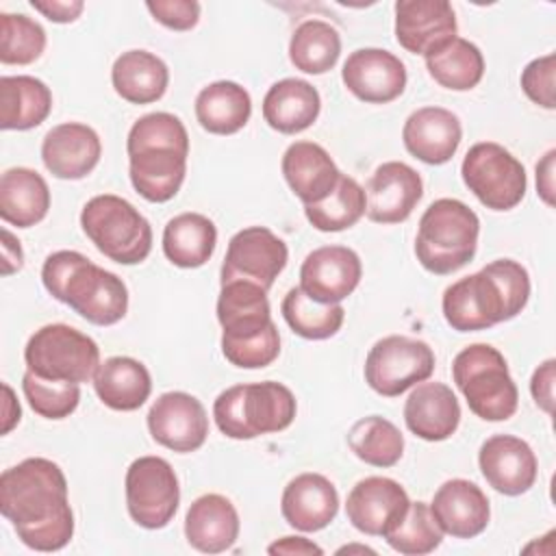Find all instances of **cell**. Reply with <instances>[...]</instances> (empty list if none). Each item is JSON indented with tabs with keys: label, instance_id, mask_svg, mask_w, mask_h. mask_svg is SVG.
<instances>
[{
	"label": "cell",
	"instance_id": "6da1fadb",
	"mask_svg": "<svg viewBox=\"0 0 556 556\" xmlns=\"http://www.w3.org/2000/svg\"><path fill=\"white\" fill-rule=\"evenodd\" d=\"M0 513L17 539L35 552H59L74 536V513L63 469L33 456L0 476Z\"/></svg>",
	"mask_w": 556,
	"mask_h": 556
},
{
	"label": "cell",
	"instance_id": "7a4b0ae2",
	"mask_svg": "<svg viewBox=\"0 0 556 556\" xmlns=\"http://www.w3.org/2000/svg\"><path fill=\"white\" fill-rule=\"evenodd\" d=\"M528 300V269L513 258H497L452 282L443 291L441 311L452 330L476 332L517 317Z\"/></svg>",
	"mask_w": 556,
	"mask_h": 556
},
{
	"label": "cell",
	"instance_id": "3957f363",
	"mask_svg": "<svg viewBox=\"0 0 556 556\" xmlns=\"http://www.w3.org/2000/svg\"><path fill=\"white\" fill-rule=\"evenodd\" d=\"M128 176L135 191L154 204L172 200L187 174L189 135L180 117L165 111L141 115L128 130Z\"/></svg>",
	"mask_w": 556,
	"mask_h": 556
},
{
	"label": "cell",
	"instance_id": "277c9868",
	"mask_svg": "<svg viewBox=\"0 0 556 556\" xmlns=\"http://www.w3.org/2000/svg\"><path fill=\"white\" fill-rule=\"evenodd\" d=\"M46 291L93 326H113L128 311L124 280L76 250L52 252L41 267Z\"/></svg>",
	"mask_w": 556,
	"mask_h": 556
},
{
	"label": "cell",
	"instance_id": "5b68a950",
	"mask_svg": "<svg viewBox=\"0 0 556 556\" xmlns=\"http://www.w3.org/2000/svg\"><path fill=\"white\" fill-rule=\"evenodd\" d=\"M478 237L480 219L476 211L456 198H439L419 219L415 256L426 271L447 276L476 256Z\"/></svg>",
	"mask_w": 556,
	"mask_h": 556
},
{
	"label": "cell",
	"instance_id": "8992f818",
	"mask_svg": "<svg viewBox=\"0 0 556 556\" xmlns=\"http://www.w3.org/2000/svg\"><path fill=\"white\" fill-rule=\"evenodd\" d=\"M295 413V395L274 380L228 387L213 402V419L219 432L237 441L280 432L293 424Z\"/></svg>",
	"mask_w": 556,
	"mask_h": 556
},
{
	"label": "cell",
	"instance_id": "52a82bcc",
	"mask_svg": "<svg viewBox=\"0 0 556 556\" xmlns=\"http://www.w3.org/2000/svg\"><path fill=\"white\" fill-rule=\"evenodd\" d=\"M452 378L476 417L506 421L517 413L519 391L497 348L489 343L463 348L452 361Z\"/></svg>",
	"mask_w": 556,
	"mask_h": 556
},
{
	"label": "cell",
	"instance_id": "ba28073f",
	"mask_svg": "<svg viewBox=\"0 0 556 556\" xmlns=\"http://www.w3.org/2000/svg\"><path fill=\"white\" fill-rule=\"evenodd\" d=\"M80 226L98 252L119 265L143 263L152 250L150 222L115 193L87 200L80 211Z\"/></svg>",
	"mask_w": 556,
	"mask_h": 556
},
{
	"label": "cell",
	"instance_id": "9c48e42d",
	"mask_svg": "<svg viewBox=\"0 0 556 556\" xmlns=\"http://www.w3.org/2000/svg\"><path fill=\"white\" fill-rule=\"evenodd\" d=\"M26 369L63 382H87L93 378L100 361L98 343L67 324H46L35 330L24 348Z\"/></svg>",
	"mask_w": 556,
	"mask_h": 556
},
{
	"label": "cell",
	"instance_id": "30bf717a",
	"mask_svg": "<svg viewBox=\"0 0 556 556\" xmlns=\"http://www.w3.org/2000/svg\"><path fill=\"white\" fill-rule=\"evenodd\" d=\"M460 176L465 187L491 211L515 208L528 189L521 161L495 141L473 143L460 163Z\"/></svg>",
	"mask_w": 556,
	"mask_h": 556
},
{
	"label": "cell",
	"instance_id": "8fae6325",
	"mask_svg": "<svg viewBox=\"0 0 556 556\" xmlns=\"http://www.w3.org/2000/svg\"><path fill=\"white\" fill-rule=\"evenodd\" d=\"M432 348L415 337L389 334L378 339L365 358V382L382 397H397L428 380L434 371Z\"/></svg>",
	"mask_w": 556,
	"mask_h": 556
},
{
	"label": "cell",
	"instance_id": "7c38bea8",
	"mask_svg": "<svg viewBox=\"0 0 556 556\" xmlns=\"http://www.w3.org/2000/svg\"><path fill=\"white\" fill-rule=\"evenodd\" d=\"M130 519L146 530L165 528L180 504V484L174 467L161 456L135 458L124 478Z\"/></svg>",
	"mask_w": 556,
	"mask_h": 556
},
{
	"label": "cell",
	"instance_id": "4fadbf2b",
	"mask_svg": "<svg viewBox=\"0 0 556 556\" xmlns=\"http://www.w3.org/2000/svg\"><path fill=\"white\" fill-rule=\"evenodd\" d=\"M287 261L289 248L278 235L265 226H248L230 237L219 282L248 280L269 291Z\"/></svg>",
	"mask_w": 556,
	"mask_h": 556
},
{
	"label": "cell",
	"instance_id": "5bb4252c",
	"mask_svg": "<svg viewBox=\"0 0 556 556\" xmlns=\"http://www.w3.org/2000/svg\"><path fill=\"white\" fill-rule=\"evenodd\" d=\"M150 437L178 454L195 452L208 437V415L204 404L185 391L161 393L148 410Z\"/></svg>",
	"mask_w": 556,
	"mask_h": 556
},
{
	"label": "cell",
	"instance_id": "9a60e30c",
	"mask_svg": "<svg viewBox=\"0 0 556 556\" xmlns=\"http://www.w3.org/2000/svg\"><path fill=\"white\" fill-rule=\"evenodd\" d=\"M341 80L354 98L367 104H387L404 93L408 76L404 63L393 52L358 48L348 54Z\"/></svg>",
	"mask_w": 556,
	"mask_h": 556
},
{
	"label": "cell",
	"instance_id": "2e32d148",
	"mask_svg": "<svg viewBox=\"0 0 556 556\" xmlns=\"http://www.w3.org/2000/svg\"><path fill=\"white\" fill-rule=\"evenodd\" d=\"M361 256L348 245H321L306 254L300 267V289L315 302L339 304L358 287Z\"/></svg>",
	"mask_w": 556,
	"mask_h": 556
},
{
	"label": "cell",
	"instance_id": "e0dca14e",
	"mask_svg": "<svg viewBox=\"0 0 556 556\" xmlns=\"http://www.w3.org/2000/svg\"><path fill=\"white\" fill-rule=\"evenodd\" d=\"M478 465L486 484L508 497L528 493L539 476L534 450L515 434L489 437L480 445Z\"/></svg>",
	"mask_w": 556,
	"mask_h": 556
},
{
	"label": "cell",
	"instance_id": "ac0fdd59",
	"mask_svg": "<svg viewBox=\"0 0 556 556\" xmlns=\"http://www.w3.org/2000/svg\"><path fill=\"white\" fill-rule=\"evenodd\" d=\"M408 504V493L397 480L387 476H367L348 493L345 515L358 532L384 536L406 513Z\"/></svg>",
	"mask_w": 556,
	"mask_h": 556
},
{
	"label": "cell",
	"instance_id": "d6986e66",
	"mask_svg": "<svg viewBox=\"0 0 556 556\" xmlns=\"http://www.w3.org/2000/svg\"><path fill=\"white\" fill-rule=\"evenodd\" d=\"M458 33L454 9L447 0H397L395 39L410 52L428 56Z\"/></svg>",
	"mask_w": 556,
	"mask_h": 556
},
{
	"label": "cell",
	"instance_id": "ffe728a7",
	"mask_svg": "<svg viewBox=\"0 0 556 556\" xmlns=\"http://www.w3.org/2000/svg\"><path fill=\"white\" fill-rule=\"evenodd\" d=\"M424 195V180L417 169L402 161H387L371 174L365 198V215L376 224L406 222Z\"/></svg>",
	"mask_w": 556,
	"mask_h": 556
},
{
	"label": "cell",
	"instance_id": "44dd1931",
	"mask_svg": "<svg viewBox=\"0 0 556 556\" xmlns=\"http://www.w3.org/2000/svg\"><path fill=\"white\" fill-rule=\"evenodd\" d=\"M102 156L98 132L80 122L52 126L41 141V161L46 169L61 180H80L89 176Z\"/></svg>",
	"mask_w": 556,
	"mask_h": 556
},
{
	"label": "cell",
	"instance_id": "7402d4cb",
	"mask_svg": "<svg viewBox=\"0 0 556 556\" xmlns=\"http://www.w3.org/2000/svg\"><path fill=\"white\" fill-rule=\"evenodd\" d=\"M430 513L443 534L454 539L482 534L491 519L489 497L476 482L465 478L445 480L432 495Z\"/></svg>",
	"mask_w": 556,
	"mask_h": 556
},
{
	"label": "cell",
	"instance_id": "603a6c76",
	"mask_svg": "<svg viewBox=\"0 0 556 556\" xmlns=\"http://www.w3.org/2000/svg\"><path fill=\"white\" fill-rule=\"evenodd\" d=\"M463 139V126L456 113L443 106H421L413 111L402 128V141L408 154L426 165L447 163Z\"/></svg>",
	"mask_w": 556,
	"mask_h": 556
},
{
	"label": "cell",
	"instance_id": "cb8c5ba5",
	"mask_svg": "<svg viewBox=\"0 0 556 556\" xmlns=\"http://www.w3.org/2000/svg\"><path fill=\"white\" fill-rule=\"evenodd\" d=\"M280 513L285 521L300 532L324 530L339 513L337 486L321 473H298L282 491Z\"/></svg>",
	"mask_w": 556,
	"mask_h": 556
},
{
	"label": "cell",
	"instance_id": "d4e9b609",
	"mask_svg": "<svg viewBox=\"0 0 556 556\" xmlns=\"http://www.w3.org/2000/svg\"><path fill=\"white\" fill-rule=\"evenodd\" d=\"M406 428L430 443L450 439L460 424V404L443 382H419L404 402Z\"/></svg>",
	"mask_w": 556,
	"mask_h": 556
},
{
	"label": "cell",
	"instance_id": "484cf974",
	"mask_svg": "<svg viewBox=\"0 0 556 556\" xmlns=\"http://www.w3.org/2000/svg\"><path fill=\"white\" fill-rule=\"evenodd\" d=\"M239 513L235 504L219 493L195 497L185 515V539L202 554L230 549L239 539Z\"/></svg>",
	"mask_w": 556,
	"mask_h": 556
},
{
	"label": "cell",
	"instance_id": "4316f807",
	"mask_svg": "<svg viewBox=\"0 0 556 556\" xmlns=\"http://www.w3.org/2000/svg\"><path fill=\"white\" fill-rule=\"evenodd\" d=\"M280 169L289 189L304 204L321 202L341 178L332 156L315 141H293L282 154Z\"/></svg>",
	"mask_w": 556,
	"mask_h": 556
},
{
	"label": "cell",
	"instance_id": "83f0119b",
	"mask_svg": "<svg viewBox=\"0 0 556 556\" xmlns=\"http://www.w3.org/2000/svg\"><path fill=\"white\" fill-rule=\"evenodd\" d=\"M319 111V91L302 78H282L274 83L263 98V119L282 135H298L311 128Z\"/></svg>",
	"mask_w": 556,
	"mask_h": 556
},
{
	"label": "cell",
	"instance_id": "f1b7e54d",
	"mask_svg": "<svg viewBox=\"0 0 556 556\" xmlns=\"http://www.w3.org/2000/svg\"><path fill=\"white\" fill-rule=\"evenodd\" d=\"M91 380L96 395L111 410H137L152 393L148 367L132 356H111L102 361Z\"/></svg>",
	"mask_w": 556,
	"mask_h": 556
},
{
	"label": "cell",
	"instance_id": "f546056e",
	"mask_svg": "<svg viewBox=\"0 0 556 556\" xmlns=\"http://www.w3.org/2000/svg\"><path fill=\"white\" fill-rule=\"evenodd\" d=\"M217 321L222 337L239 339L265 330L271 319L267 291L248 280L224 282L217 298Z\"/></svg>",
	"mask_w": 556,
	"mask_h": 556
},
{
	"label": "cell",
	"instance_id": "4dcf8cb0",
	"mask_svg": "<svg viewBox=\"0 0 556 556\" xmlns=\"http://www.w3.org/2000/svg\"><path fill=\"white\" fill-rule=\"evenodd\" d=\"M115 93L130 104H150L165 96L169 70L165 61L148 50H126L111 67Z\"/></svg>",
	"mask_w": 556,
	"mask_h": 556
},
{
	"label": "cell",
	"instance_id": "1f68e13d",
	"mask_svg": "<svg viewBox=\"0 0 556 556\" xmlns=\"http://www.w3.org/2000/svg\"><path fill=\"white\" fill-rule=\"evenodd\" d=\"M50 208V189L43 176L30 167H9L0 176V217L2 222L30 228Z\"/></svg>",
	"mask_w": 556,
	"mask_h": 556
},
{
	"label": "cell",
	"instance_id": "d6a6232c",
	"mask_svg": "<svg viewBox=\"0 0 556 556\" xmlns=\"http://www.w3.org/2000/svg\"><path fill=\"white\" fill-rule=\"evenodd\" d=\"M52 111L50 87L28 74L0 78V128L30 130Z\"/></svg>",
	"mask_w": 556,
	"mask_h": 556
},
{
	"label": "cell",
	"instance_id": "836d02e7",
	"mask_svg": "<svg viewBox=\"0 0 556 556\" xmlns=\"http://www.w3.org/2000/svg\"><path fill=\"white\" fill-rule=\"evenodd\" d=\"M252 115V98L235 80H215L195 96V119L211 135H235Z\"/></svg>",
	"mask_w": 556,
	"mask_h": 556
},
{
	"label": "cell",
	"instance_id": "e575fe53",
	"mask_svg": "<svg viewBox=\"0 0 556 556\" xmlns=\"http://www.w3.org/2000/svg\"><path fill=\"white\" fill-rule=\"evenodd\" d=\"M217 228L202 213H180L163 228V254L182 269L202 267L215 252Z\"/></svg>",
	"mask_w": 556,
	"mask_h": 556
},
{
	"label": "cell",
	"instance_id": "d590c367",
	"mask_svg": "<svg viewBox=\"0 0 556 556\" xmlns=\"http://www.w3.org/2000/svg\"><path fill=\"white\" fill-rule=\"evenodd\" d=\"M341 56V35L324 20H304L289 39V61L304 74H326Z\"/></svg>",
	"mask_w": 556,
	"mask_h": 556
},
{
	"label": "cell",
	"instance_id": "8d00e7d4",
	"mask_svg": "<svg viewBox=\"0 0 556 556\" xmlns=\"http://www.w3.org/2000/svg\"><path fill=\"white\" fill-rule=\"evenodd\" d=\"M424 59L428 74L443 89L469 91L484 76V56L480 48L458 35Z\"/></svg>",
	"mask_w": 556,
	"mask_h": 556
},
{
	"label": "cell",
	"instance_id": "74e56055",
	"mask_svg": "<svg viewBox=\"0 0 556 556\" xmlns=\"http://www.w3.org/2000/svg\"><path fill=\"white\" fill-rule=\"evenodd\" d=\"M348 445L358 460L371 467H393L404 454L400 428L380 415H367L348 430Z\"/></svg>",
	"mask_w": 556,
	"mask_h": 556
},
{
	"label": "cell",
	"instance_id": "f35d334b",
	"mask_svg": "<svg viewBox=\"0 0 556 556\" xmlns=\"http://www.w3.org/2000/svg\"><path fill=\"white\" fill-rule=\"evenodd\" d=\"M287 326L302 339L324 341L334 337L345 319L341 304H321L311 300L300 287L287 291L280 304Z\"/></svg>",
	"mask_w": 556,
	"mask_h": 556
},
{
	"label": "cell",
	"instance_id": "ab89813d",
	"mask_svg": "<svg viewBox=\"0 0 556 556\" xmlns=\"http://www.w3.org/2000/svg\"><path fill=\"white\" fill-rule=\"evenodd\" d=\"M365 189L348 174H341L337 187L321 202L304 204L308 224L321 232H341L352 228L365 215Z\"/></svg>",
	"mask_w": 556,
	"mask_h": 556
},
{
	"label": "cell",
	"instance_id": "60d3db41",
	"mask_svg": "<svg viewBox=\"0 0 556 556\" xmlns=\"http://www.w3.org/2000/svg\"><path fill=\"white\" fill-rule=\"evenodd\" d=\"M387 543L404 556H424L434 552L443 541V530L430 513V504L417 500L410 502L406 513L382 536Z\"/></svg>",
	"mask_w": 556,
	"mask_h": 556
},
{
	"label": "cell",
	"instance_id": "b9f144b4",
	"mask_svg": "<svg viewBox=\"0 0 556 556\" xmlns=\"http://www.w3.org/2000/svg\"><path fill=\"white\" fill-rule=\"evenodd\" d=\"M46 50V30L24 13H0V61L30 65Z\"/></svg>",
	"mask_w": 556,
	"mask_h": 556
},
{
	"label": "cell",
	"instance_id": "7bdbcfd3",
	"mask_svg": "<svg viewBox=\"0 0 556 556\" xmlns=\"http://www.w3.org/2000/svg\"><path fill=\"white\" fill-rule=\"evenodd\" d=\"M22 391L28 406L43 419H65L80 402V384L48 380L28 369L22 378Z\"/></svg>",
	"mask_w": 556,
	"mask_h": 556
},
{
	"label": "cell",
	"instance_id": "ee69618b",
	"mask_svg": "<svg viewBox=\"0 0 556 556\" xmlns=\"http://www.w3.org/2000/svg\"><path fill=\"white\" fill-rule=\"evenodd\" d=\"M222 354L239 369H263L271 365L280 354V334L276 324H269L252 337H222Z\"/></svg>",
	"mask_w": 556,
	"mask_h": 556
},
{
	"label": "cell",
	"instance_id": "f6af8a7d",
	"mask_svg": "<svg viewBox=\"0 0 556 556\" xmlns=\"http://www.w3.org/2000/svg\"><path fill=\"white\" fill-rule=\"evenodd\" d=\"M554 76H556V56L543 54L532 59L523 70H521V89L528 96L530 102L552 111L556 109V87H554Z\"/></svg>",
	"mask_w": 556,
	"mask_h": 556
},
{
	"label": "cell",
	"instance_id": "bcb514c9",
	"mask_svg": "<svg viewBox=\"0 0 556 556\" xmlns=\"http://www.w3.org/2000/svg\"><path fill=\"white\" fill-rule=\"evenodd\" d=\"M150 15L169 30H191L200 22V2L195 0H156L146 2Z\"/></svg>",
	"mask_w": 556,
	"mask_h": 556
},
{
	"label": "cell",
	"instance_id": "7dc6e473",
	"mask_svg": "<svg viewBox=\"0 0 556 556\" xmlns=\"http://www.w3.org/2000/svg\"><path fill=\"white\" fill-rule=\"evenodd\" d=\"M554 380H556V361L547 358L543 361L530 378V393L534 404L545 413H554Z\"/></svg>",
	"mask_w": 556,
	"mask_h": 556
},
{
	"label": "cell",
	"instance_id": "c3c4849f",
	"mask_svg": "<svg viewBox=\"0 0 556 556\" xmlns=\"http://www.w3.org/2000/svg\"><path fill=\"white\" fill-rule=\"evenodd\" d=\"M30 7L54 24H70L85 11L83 0H33Z\"/></svg>",
	"mask_w": 556,
	"mask_h": 556
},
{
	"label": "cell",
	"instance_id": "681fc988",
	"mask_svg": "<svg viewBox=\"0 0 556 556\" xmlns=\"http://www.w3.org/2000/svg\"><path fill=\"white\" fill-rule=\"evenodd\" d=\"M554 159L556 150H547L536 163V191L547 206H554Z\"/></svg>",
	"mask_w": 556,
	"mask_h": 556
},
{
	"label": "cell",
	"instance_id": "f907efd6",
	"mask_svg": "<svg viewBox=\"0 0 556 556\" xmlns=\"http://www.w3.org/2000/svg\"><path fill=\"white\" fill-rule=\"evenodd\" d=\"M267 554H287V556H313V554H324V549L313 543L311 539L306 536H282L278 541H274L269 547H267Z\"/></svg>",
	"mask_w": 556,
	"mask_h": 556
},
{
	"label": "cell",
	"instance_id": "816d5d0a",
	"mask_svg": "<svg viewBox=\"0 0 556 556\" xmlns=\"http://www.w3.org/2000/svg\"><path fill=\"white\" fill-rule=\"evenodd\" d=\"M22 265H24V252L20 241L7 228H2V276H11L20 271Z\"/></svg>",
	"mask_w": 556,
	"mask_h": 556
},
{
	"label": "cell",
	"instance_id": "f5cc1de1",
	"mask_svg": "<svg viewBox=\"0 0 556 556\" xmlns=\"http://www.w3.org/2000/svg\"><path fill=\"white\" fill-rule=\"evenodd\" d=\"M2 391H4V424H2V434H9L11 428L20 421L22 417V408L13 395V389L4 382L2 384Z\"/></svg>",
	"mask_w": 556,
	"mask_h": 556
},
{
	"label": "cell",
	"instance_id": "db71d44e",
	"mask_svg": "<svg viewBox=\"0 0 556 556\" xmlns=\"http://www.w3.org/2000/svg\"><path fill=\"white\" fill-rule=\"evenodd\" d=\"M350 554V552H361V554H376V549H371V547H367V545H345V547H339L337 549V554Z\"/></svg>",
	"mask_w": 556,
	"mask_h": 556
}]
</instances>
